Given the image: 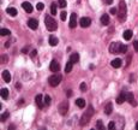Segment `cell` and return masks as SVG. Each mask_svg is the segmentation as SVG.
<instances>
[{"label":"cell","mask_w":138,"mask_h":130,"mask_svg":"<svg viewBox=\"0 0 138 130\" xmlns=\"http://www.w3.org/2000/svg\"><path fill=\"white\" fill-rule=\"evenodd\" d=\"M96 127H97V129H100V130L103 129V124H102V121H97V123H96Z\"/></svg>","instance_id":"cell-33"},{"label":"cell","mask_w":138,"mask_h":130,"mask_svg":"<svg viewBox=\"0 0 138 130\" xmlns=\"http://www.w3.org/2000/svg\"><path fill=\"white\" fill-rule=\"evenodd\" d=\"M0 94H1V98H3L4 100L9 99V89H7V88H3L1 92H0Z\"/></svg>","instance_id":"cell-19"},{"label":"cell","mask_w":138,"mask_h":130,"mask_svg":"<svg viewBox=\"0 0 138 130\" xmlns=\"http://www.w3.org/2000/svg\"><path fill=\"white\" fill-rule=\"evenodd\" d=\"M120 47H121L120 42H113L109 46V52L113 54H119L120 53Z\"/></svg>","instance_id":"cell-6"},{"label":"cell","mask_w":138,"mask_h":130,"mask_svg":"<svg viewBox=\"0 0 138 130\" xmlns=\"http://www.w3.org/2000/svg\"><path fill=\"white\" fill-rule=\"evenodd\" d=\"M70 60L73 63V64L75 63H78L79 62V54L78 53H72L70 57Z\"/></svg>","instance_id":"cell-22"},{"label":"cell","mask_w":138,"mask_h":130,"mask_svg":"<svg viewBox=\"0 0 138 130\" xmlns=\"http://www.w3.org/2000/svg\"><path fill=\"white\" fill-rule=\"evenodd\" d=\"M67 96H68V98L72 96V91H67Z\"/></svg>","instance_id":"cell-40"},{"label":"cell","mask_w":138,"mask_h":130,"mask_svg":"<svg viewBox=\"0 0 138 130\" xmlns=\"http://www.w3.org/2000/svg\"><path fill=\"white\" fill-rule=\"evenodd\" d=\"M35 102H36V105L40 108H43V106H45V100L42 99V95H41V94H37V95L35 96Z\"/></svg>","instance_id":"cell-9"},{"label":"cell","mask_w":138,"mask_h":130,"mask_svg":"<svg viewBox=\"0 0 138 130\" xmlns=\"http://www.w3.org/2000/svg\"><path fill=\"white\" fill-rule=\"evenodd\" d=\"M76 105L78 106L79 108L85 107V100H84V99H82V98H79V99H77V100H76Z\"/></svg>","instance_id":"cell-20"},{"label":"cell","mask_w":138,"mask_h":130,"mask_svg":"<svg viewBox=\"0 0 138 130\" xmlns=\"http://www.w3.org/2000/svg\"><path fill=\"white\" fill-rule=\"evenodd\" d=\"M93 114H94V108H93V106H89V107H88V111H85V113H83L82 118H81V125H82V127L87 125L88 123L90 122Z\"/></svg>","instance_id":"cell-1"},{"label":"cell","mask_w":138,"mask_h":130,"mask_svg":"<svg viewBox=\"0 0 138 130\" xmlns=\"http://www.w3.org/2000/svg\"><path fill=\"white\" fill-rule=\"evenodd\" d=\"M58 110H59V113L61 114V116H65V114L67 113V111H68V102L67 101H61L59 104Z\"/></svg>","instance_id":"cell-5"},{"label":"cell","mask_w":138,"mask_h":130,"mask_svg":"<svg viewBox=\"0 0 138 130\" xmlns=\"http://www.w3.org/2000/svg\"><path fill=\"white\" fill-rule=\"evenodd\" d=\"M126 51H127V46H125V45H123V43H121L120 53H126Z\"/></svg>","instance_id":"cell-32"},{"label":"cell","mask_w":138,"mask_h":130,"mask_svg":"<svg viewBox=\"0 0 138 130\" xmlns=\"http://www.w3.org/2000/svg\"><path fill=\"white\" fill-rule=\"evenodd\" d=\"M66 16H67V13H66L65 11H62L61 13H60V19H61V21H65V19H66Z\"/></svg>","instance_id":"cell-35"},{"label":"cell","mask_w":138,"mask_h":130,"mask_svg":"<svg viewBox=\"0 0 138 130\" xmlns=\"http://www.w3.org/2000/svg\"><path fill=\"white\" fill-rule=\"evenodd\" d=\"M49 69H51V71H53V72H59V70H60L59 63L56 62V60H52L51 65H49Z\"/></svg>","instance_id":"cell-8"},{"label":"cell","mask_w":138,"mask_h":130,"mask_svg":"<svg viewBox=\"0 0 138 130\" xmlns=\"http://www.w3.org/2000/svg\"><path fill=\"white\" fill-rule=\"evenodd\" d=\"M3 79L7 83L11 81V74L9 72V70H4L3 71Z\"/></svg>","instance_id":"cell-15"},{"label":"cell","mask_w":138,"mask_h":130,"mask_svg":"<svg viewBox=\"0 0 138 130\" xmlns=\"http://www.w3.org/2000/svg\"><path fill=\"white\" fill-rule=\"evenodd\" d=\"M109 12H110L112 14H116V13H118V10H116L115 7H112V9L109 10Z\"/></svg>","instance_id":"cell-37"},{"label":"cell","mask_w":138,"mask_h":130,"mask_svg":"<svg viewBox=\"0 0 138 130\" xmlns=\"http://www.w3.org/2000/svg\"><path fill=\"white\" fill-rule=\"evenodd\" d=\"M79 24H81L82 28H88L91 24V19L89 17H82L81 21H79Z\"/></svg>","instance_id":"cell-7"},{"label":"cell","mask_w":138,"mask_h":130,"mask_svg":"<svg viewBox=\"0 0 138 130\" xmlns=\"http://www.w3.org/2000/svg\"><path fill=\"white\" fill-rule=\"evenodd\" d=\"M136 129L138 130V122H137V123H136Z\"/></svg>","instance_id":"cell-42"},{"label":"cell","mask_w":138,"mask_h":130,"mask_svg":"<svg viewBox=\"0 0 138 130\" xmlns=\"http://www.w3.org/2000/svg\"><path fill=\"white\" fill-rule=\"evenodd\" d=\"M72 68H73V63L70 60V62H67L66 65H65V72H66V74L71 72V71H72Z\"/></svg>","instance_id":"cell-18"},{"label":"cell","mask_w":138,"mask_h":130,"mask_svg":"<svg viewBox=\"0 0 138 130\" xmlns=\"http://www.w3.org/2000/svg\"><path fill=\"white\" fill-rule=\"evenodd\" d=\"M58 42H59V41H58V39H56L55 36H53V35L49 36V45L51 46H56L58 45Z\"/></svg>","instance_id":"cell-23"},{"label":"cell","mask_w":138,"mask_h":130,"mask_svg":"<svg viewBox=\"0 0 138 130\" xmlns=\"http://www.w3.org/2000/svg\"><path fill=\"white\" fill-rule=\"evenodd\" d=\"M131 37H132V31L131 30H125L124 31V39L125 40H131Z\"/></svg>","instance_id":"cell-25"},{"label":"cell","mask_w":138,"mask_h":130,"mask_svg":"<svg viewBox=\"0 0 138 130\" xmlns=\"http://www.w3.org/2000/svg\"><path fill=\"white\" fill-rule=\"evenodd\" d=\"M126 101H129L131 105H136L135 102V96H133L132 93H127V100Z\"/></svg>","instance_id":"cell-24"},{"label":"cell","mask_w":138,"mask_h":130,"mask_svg":"<svg viewBox=\"0 0 138 130\" xmlns=\"http://www.w3.org/2000/svg\"><path fill=\"white\" fill-rule=\"evenodd\" d=\"M26 51H28V48H26V47H25V48H23V49H22V53H25Z\"/></svg>","instance_id":"cell-41"},{"label":"cell","mask_w":138,"mask_h":130,"mask_svg":"<svg viewBox=\"0 0 138 130\" xmlns=\"http://www.w3.org/2000/svg\"><path fill=\"white\" fill-rule=\"evenodd\" d=\"M45 23H46V28H47V30H49V31H54V30H56V28H58V24H56V22L54 21V18L52 17V16H46Z\"/></svg>","instance_id":"cell-2"},{"label":"cell","mask_w":138,"mask_h":130,"mask_svg":"<svg viewBox=\"0 0 138 130\" xmlns=\"http://www.w3.org/2000/svg\"><path fill=\"white\" fill-rule=\"evenodd\" d=\"M56 11H58L56 3H52L51 4V12H52V14H56Z\"/></svg>","instance_id":"cell-26"},{"label":"cell","mask_w":138,"mask_h":130,"mask_svg":"<svg viewBox=\"0 0 138 130\" xmlns=\"http://www.w3.org/2000/svg\"><path fill=\"white\" fill-rule=\"evenodd\" d=\"M9 116H10L9 112H4L3 114H1V117H0V121H1V122H5L6 119L9 118Z\"/></svg>","instance_id":"cell-28"},{"label":"cell","mask_w":138,"mask_h":130,"mask_svg":"<svg viewBox=\"0 0 138 130\" xmlns=\"http://www.w3.org/2000/svg\"><path fill=\"white\" fill-rule=\"evenodd\" d=\"M28 27L30 29H33V30H36L37 27H39V22H37V19H35V18H30V19L28 21Z\"/></svg>","instance_id":"cell-10"},{"label":"cell","mask_w":138,"mask_h":130,"mask_svg":"<svg viewBox=\"0 0 138 130\" xmlns=\"http://www.w3.org/2000/svg\"><path fill=\"white\" fill-rule=\"evenodd\" d=\"M60 82H61V75L59 74H54L52 76H49L48 78V83L51 87H56V86H59Z\"/></svg>","instance_id":"cell-4"},{"label":"cell","mask_w":138,"mask_h":130,"mask_svg":"<svg viewBox=\"0 0 138 130\" xmlns=\"http://www.w3.org/2000/svg\"><path fill=\"white\" fill-rule=\"evenodd\" d=\"M6 12H7L10 16H12V17L17 16V10L14 9V7H7V9H6Z\"/></svg>","instance_id":"cell-21"},{"label":"cell","mask_w":138,"mask_h":130,"mask_svg":"<svg viewBox=\"0 0 138 130\" xmlns=\"http://www.w3.org/2000/svg\"><path fill=\"white\" fill-rule=\"evenodd\" d=\"M22 7L24 9V11L28 12V13H31V12H33V6H31V4L28 3V1H24V3L22 4Z\"/></svg>","instance_id":"cell-13"},{"label":"cell","mask_w":138,"mask_h":130,"mask_svg":"<svg viewBox=\"0 0 138 130\" xmlns=\"http://www.w3.org/2000/svg\"><path fill=\"white\" fill-rule=\"evenodd\" d=\"M43 100H45V105H47V106L51 104V96H49V95H46Z\"/></svg>","instance_id":"cell-30"},{"label":"cell","mask_w":138,"mask_h":130,"mask_svg":"<svg viewBox=\"0 0 138 130\" xmlns=\"http://www.w3.org/2000/svg\"><path fill=\"white\" fill-rule=\"evenodd\" d=\"M101 23L103 24V26H108L109 24V16L108 14H102L101 16Z\"/></svg>","instance_id":"cell-16"},{"label":"cell","mask_w":138,"mask_h":130,"mask_svg":"<svg viewBox=\"0 0 138 130\" xmlns=\"http://www.w3.org/2000/svg\"><path fill=\"white\" fill-rule=\"evenodd\" d=\"M58 5H59V7H61V9H64V7H66V0H58Z\"/></svg>","instance_id":"cell-29"},{"label":"cell","mask_w":138,"mask_h":130,"mask_svg":"<svg viewBox=\"0 0 138 130\" xmlns=\"http://www.w3.org/2000/svg\"><path fill=\"white\" fill-rule=\"evenodd\" d=\"M104 4H107V5H110V4L113 3V0H103Z\"/></svg>","instance_id":"cell-39"},{"label":"cell","mask_w":138,"mask_h":130,"mask_svg":"<svg viewBox=\"0 0 138 130\" xmlns=\"http://www.w3.org/2000/svg\"><path fill=\"white\" fill-rule=\"evenodd\" d=\"M133 46H135L136 51H138V41H135V42H133Z\"/></svg>","instance_id":"cell-38"},{"label":"cell","mask_w":138,"mask_h":130,"mask_svg":"<svg viewBox=\"0 0 138 130\" xmlns=\"http://www.w3.org/2000/svg\"><path fill=\"white\" fill-rule=\"evenodd\" d=\"M79 88H81V91H82L83 93H84V92L87 91V84H85L84 82H83V83H81V86H79Z\"/></svg>","instance_id":"cell-34"},{"label":"cell","mask_w":138,"mask_h":130,"mask_svg":"<svg viewBox=\"0 0 138 130\" xmlns=\"http://www.w3.org/2000/svg\"><path fill=\"white\" fill-rule=\"evenodd\" d=\"M70 28H76L77 26V14L76 13H71V17H70Z\"/></svg>","instance_id":"cell-11"},{"label":"cell","mask_w":138,"mask_h":130,"mask_svg":"<svg viewBox=\"0 0 138 130\" xmlns=\"http://www.w3.org/2000/svg\"><path fill=\"white\" fill-rule=\"evenodd\" d=\"M114 128H115V123H114V122H110L109 124H108V129H114Z\"/></svg>","instance_id":"cell-36"},{"label":"cell","mask_w":138,"mask_h":130,"mask_svg":"<svg viewBox=\"0 0 138 130\" xmlns=\"http://www.w3.org/2000/svg\"><path fill=\"white\" fill-rule=\"evenodd\" d=\"M112 111H113V104L110 101H108L107 104L104 105V113H106V114H110Z\"/></svg>","instance_id":"cell-14"},{"label":"cell","mask_w":138,"mask_h":130,"mask_svg":"<svg viewBox=\"0 0 138 130\" xmlns=\"http://www.w3.org/2000/svg\"><path fill=\"white\" fill-rule=\"evenodd\" d=\"M10 34H11V31H10L9 29H5V28L0 29V35H1V36H6V35H10Z\"/></svg>","instance_id":"cell-27"},{"label":"cell","mask_w":138,"mask_h":130,"mask_svg":"<svg viewBox=\"0 0 138 130\" xmlns=\"http://www.w3.org/2000/svg\"><path fill=\"white\" fill-rule=\"evenodd\" d=\"M36 9L39 10V11H42L43 9H45V5H43V3H39L36 5Z\"/></svg>","instance_id":"cell-31"},{"label":"cell","mask_w":138,"mask_h":130,"mask_svg":"<svg viewBox=\"0 0 138 130\" xmlns=\"http://www.w3.org/2000/svg\"><path fill=\"white\" fill-rule=\"evenodd\" d=\"M121 63H123V60H121L120 58H116V59H114L112 62V66L113 68H115V69H118V68H120L121 66Z\"/></svg>","instance_id":"cell-17"},{"label":"cell","mask_w":138,"mask_h":130,"mask_svg":"<svg viewBox=\"0 0 138 130\" xmlns=\"http://www.w3.org/2000/svg\"><path fill=\"white\" fill-rule=\"evenodd\" d=\"M127 100V93L126 92H121V94L118 96V99H116V102L118 104H123L124 101Z\"/></svg>","instance_id":"cell-12"},{"label":"cell","mask_w":138,"mask_h":130,"mask_svg":"<svg viewBox=\"0 0 138 130\" xmlns=\"http://www.w3.org/2000/svg\"><path fill=\"white\" fill-rule=\"evenodd\" d=\"M126 14H127V10H126V4L124 1H120L119 4V10H118V18L120 22H124L126 19Z\"/></svg>","instance_id":"cell-3"}]
</instances>
